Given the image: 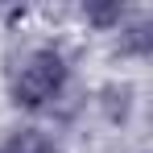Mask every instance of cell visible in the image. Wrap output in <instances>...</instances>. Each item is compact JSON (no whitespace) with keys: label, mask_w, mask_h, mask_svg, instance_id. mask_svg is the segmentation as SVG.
<instances>
[{"label":"cell","mask_w":153,"mask_h":153,"mask_svg":"<svg viewBox=\"0 0 153 153\" xmlns=\"http://www.w3.org/2000/svg\"><path fill=\"white\" fill-rule=\"evenodd\" d=\"M0 153H58L46 141V137H37V132H29V137H21V141H13L8 149H0Z\"/></svg>","instance_id":"cell-2"},{"label":"cell","mask_w":153,"mask_h":153,"mask_svg":"<svg viewBox=\"0 0 153 153\" xmlns=\"http://www.w3.org/2000/svg\"><path fill=\"white\" fill-rule=\"evenodd\" d=\"M66 75H71V66L54 46L33 50L13 75V103L17 108H46L66 87Z\"/></svg>","instance_id":"cell-1"}]
</instances>
